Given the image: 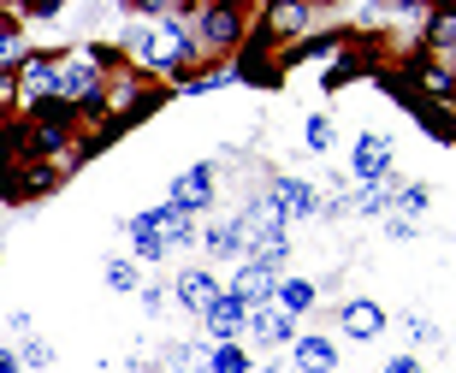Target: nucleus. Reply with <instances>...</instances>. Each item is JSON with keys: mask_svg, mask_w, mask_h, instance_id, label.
<instances>
[{"mask_svg": "<svg viewBox=\"0 0 456 373\" xmlns=\"http://www.w3.org/2000/svg\"><path fill=\"white\" fill-rule=\"evenodd\" d=\"M154 225H160V243L167 249H190V243H202V231H196V220L190 214H178V207H154Z\"/></svg>", "mask_w": 456, "mask_h": 373, "instance_id": "obj_9", "label": "nucleus"}, {"mask_svg": "<svg viewBox=\"0 0 456 373\" xmlns=\"http://www.w3.org/2000/svg\"><path fill=\"white\" fill-rule=\"evenodd\" d=\"M386 238H415V220H403V214H386Z\"/></svg>", "mask_w": 456, "mask_h": 373, "instance_id": "obj_24", "label": "nucleus"}, {"mask_svg": "<svg viewBox=\"0 0 456 373\" xmlns=\"http://www.w3.org/2000/svg\"><path fill=\"white\" fill-rule=\"evenodd\" d=\"M202 42H208V48H232V42H243V24H237V12H225V6H208V12H202Z\"/></svg>", "mask_w": 456, "mask_h": 373, "instance_id": "obj_11", "label": "nucleus"}, {"mask_svg": "<svg viewBox=\"0 0 456 373\" xmlns=\"http://www.w3.org/2000/svg\"><path fill=\"white\" fill-rule=\"evenodd\" d=\"M297 368L303 373H332L338 368V344L332 338H297Z\"/></svg>", "mask_w": 456, "mask_h": 373, "instance_id": "obj_13", "label": "nucleus"}, {"mask_svg": "<svg viewBox=\"0 0 456 373\" xmlns=\"http://www.w3.org/2000/svg\"><path fill=\"white\" fill-rule=\"evenodd\" d=\"M386 178H391V142L368 131L355 142V184H386Z\"/></svg>", "mask_w": 456, "mask_h": 373, "instance_id": "obj_5", "label": "nucleus"}, {"mask_svg": "<svg viewBox=\"0 0 456 373\" xmlns=\"http://www.w3.org/2000/svg\"><path fill=\"white\" fill-rule=\"evenodd\" d=\"M433 48H456V18H433Z\"/></svg>", "mask_w": 456, "mask_h": 373, "instance_id": "obj_23", "label": "nucleus"}, {"mask_svg": "<svg viewBox=\"0 0 456 373\" xmlns=\"http://www.w3.org/2000/svg\"><path fill=\"white\" fill-rule=\"evenodd\" d=\"M261 373H279V368H261Z\"/></svg>", "mask_w": 456, "mask_h": 373, "instance_id": "obj_29", "label": "nucleus"}, {"mask_svg": "<svg viewBox=\"0 0 456 373\" xmlns=\"http://www.w3.org/2000/svg\"><path fill=\"white\" fill-rule=\"evenodd\" d=\"M409 338H415V344H433V320H421V314H409Z\"/></svg>", "mask_w": 456, "mask_h": 373, "instance_id": "obj_25", "label": "nucleus"}, {"mask_svg": "<svg viewBox=\"0 0 456 373\" xmlns=\"http://www.w3.org/2000/svg\"><path fill=\"white\" fill-rule=\"evenodd\" d=\"M125 231H131V243H136V255H142V261H160V255H167V243H160V225H154V214L131 220Z\"/></svg>", "mask_w": 456, "mask_h": 373, "instance_id": "obj_14", "label": "nucleus"}, {"mask_svg": "<svg viewBox=\"0 0 456 373\" xmlns=\"http://www.w3.org/2000/svg\"><path fill=\"white\" fill-rule=\"evenodd\" d=\"M214 202V166H190L178 184H172V207L178 214H196V207Z\"/></svg>", "mask_w": 456, "mask_h": 373, "instance_id": "obj_7", "label": "nucleus"}, {"mask_svg": "<svg viewBox=\"0 0 456 373\" xmlns=\"http://www.w3.org/2000/svg\"><path fill=\"white\" fill-rule=\"evenodd\" d=\"M308 303H314V285H303V279H279V308H285V314H303Z\"/></svg>", "mask_w": 456, "mask_h": 373, "instance_id": "obj_16", "label": "nucleus"}, {"mask_svg": "<svg viewBox=\"0 0 456 373\" xmlns=\"http://www.w3.org/2000/svg\"><path fill=\"white\" fill-rule=\"evenodd\" d=\"M267 214L290 225V220H308V214H326V202H321V190L308 184V178H279L273 196H267Z\"/></svg>", "mask_w": 456, "mask_h": 373, "instance_id": "obj_1", "label": "nucleus"}, {"mask_svg": "<svg viewBox=\"0 0 456 373\" xmlns=\"http://www.w3.org/2000/svg\"><path fill=\"white\" fill-rule=\"evenodd\" d=\"M344 332H350V338H379V332H386V308L379 303H350L344 308Z\"/></svg>", "mask_w": 456, "mask_h": 373, "instance_id": "obj_12", "label": "nucleus"}, {"mask_svg": "<svg viewBox=\"0 0 456 373\" xmlns=\"http://www.w3.org/2000/svg\"><path fill=\"white\" fill-rule=\"evenodd\" d=\"M18 361H24V368H48L53 361V350L42 338H24V350H18Z\"/></svg>", "mask_w": 456, "mask_h": 373, "instance_id": "obj_22", "label": "nucleus"}, {"mask_svg": "<svg viewBox=\"0 0 456 373\" xmlns=\"http://www.w3.org/2000/svg\"><path fill=\"white\" fill-rule=\"evenodd\" d=\"M308 18H314L308 6H273V30H303Z\"/></svg>", "mask_w": 456, "mask_h": 373, "instance_id": "obj_20", "label": "nucleus"}, {"mask_svg": "<svg viewBox=\"0 0 456 373\" xmlns=\"http://www.w3.org/2000/svg\"><path fill=\"white\" fill-rule=\"evenodd\" d=\"M172 296H178V308H190V314H202V320H208V308L220 303L225 290H220V279H214V272H184V279L172 285Z\"/></svg>", "mask_w": 456, "mask_h": 373, "instance_id": "obj_6", "label": "nucleus"}, {"mask_svg": "<svg viewBox=\"0 0 456 373\" xmlns=\"http://www.w3.org/2000/svg\"><path fill=\"white\" fill-rule=\"evenodd\" d=\"M53 77H60V101H66V107H95V101H102V77H95L89 60H60Z\"/></svg>", "mask_w": 456, "mask_h": 373, "instance_id": "obj_2", "label": "nucleus"}, {"mask_svg": "<svg viewBox=\"0 0 456 373\" xmlns=\"http://www.w3.org/2000/svg\"><path fill=\"white\" fill-rule=\"evenodd\" d=\"M332 48H338L332 36H308V42H297V48H290L285 60H290V66H297V60H321V53H332Z\"/></svg>", "mask_w": 456, "mask_h": 373, "instance_id": "obj_19", "label": "nucleus"}, {"mask_svg": "<svg viewBox=\"0 0 456 373\" xmlns=\"http://www.w3.org/2000/svg\"><path fill=\"white\" fill-rule=\"evenodd\" d=\"M18 368H24V361H18V356H6V350H0V373H18Z\"/></svg>", "mask_w": 456, "mask_h": 373, "instance_id": "obj_28", "label": "nucleus"}, {"mask_svg": "<svg viewBox=\"0 0 456 373\" xmlns=\"http://www.w3.org/2000/svg\"><path fill=\"white\" fill-rule=\"evenodd\" d=\"M308 149H314V154L332 149V119H326V113H314V119H308Z\"/></svg>", "mask_w": 456, "mask_h": 373, "instance_id": "obj_21", "label": "nucleus"}, {"mask_svg": "<svg viewBox=\"0 0 456 373\" xmlns=\"http://www.w3.org/2000/svg\"><path fill=\"white\" fill-rule=\"evenodd\" d=\"M232 290L255 308V303H267L273 290H279V279H273V267H255V261H243V267H237V279H232Z\"/></svg>", "mask_w": 456, "mask_h": 373, "instance_id": "obj_10", "label": "nucleus"}, {"mask_svg": "<svg viewBox=\"0 0 456 373\" xmlns=\"http://www.w3.org/2000/svg\"><path fill=\"white\" fill-rule=\"evenodd\" d=\"M12 89H18V77H12V71H6V66H0V101H6Z\"/></svg>", "mask_w": 456, "mask_h": 373, "instance_id": "obj_27", "label": "nucleus"}, {"mask_svg": "<svg viewBox=\"0 0 456 373\" xmlns=\"http://www.w3.org/2000/svg\"><path fill=\"white\" fill-rule=\"evenodd\" d=\"M107 285H113L118 296H131V290L142 285V279H136V267H131V261H107Z\"/></svg>", "mask_w": 456, "mask_h": 373, "instance_id": "obj_18", "label": "nucleus"}, {"mask_svg": "<svg viewBox=\"0 0 456 373\" xmlns=\"http://www.w3.org/2000/svg\"><path fill=\"white\" fill-rule=\"evenodd\" d=\"M208 373H249L243 344H220V350H214V361H208Z\"/></svg>", "mask_w": 456, "mask_h": 373, "instance_id": "obj_17", "label": "nucleus"}, {"mask_svg": "<svg viewBox=\"0 0 456 373\" xmlns=\"http://www.w3.org/2000/svg\"><path fill=\"white\" fill-rule=\"evenodd\" d=\"M53 66H60V60H42V53H30V60H24V71H18V95H24L30 107L60 101V77H53Z\"/></svg>", "mask_w": 456, "mask_h": 373, "instance_id": "obj_3", "label": "nucleus"}, {"mask_svg": "<svg viewBox=\"0 0 456 373\" xmlns=\"http://www.w3.org/2000/svg\"><path fill=\"white\" fill-rule=\"evenodd\" d=\"M202 243H208L214 255H243V220H237V225H208Z\"/></svg>", "mask_w": 456, "mask_h": 373, "instance_id": "obj_15", "label": "nucleus"}, {"mask_svg": "<svg viewBox=\"0 0 456 373\" xmlns=\"http://www.w3.org/2000/svg\"><path fill=\"white\" fill-rule=\"evenodd\" d=\"M386 373H421V361H415V356H397V361H386Z\"/></svg>", "mask_w": 456, "mask_h": 373, "instance_id": "obj_26", "label": "nucleus"}, {"mask_svg": "<svg viewBox=\"0 0 456 373\" xmlns=\"http://www.w3.org/2000/svg\"><path fill=\"white\" fill-rule=\"evenodd\" d=\"M243 326H249V303H243V296H220V303L208 308V332H214V338L220 344H237V332H243Z\"/></svg>", "mask_w": 456, "mask_h": 373, "instance_id": "obj_8", "label": "nucleus"}, {"mask_svg": "<svg viewBox=\"0 0 456 373\" xmlns=\"http://www.w3.org/2000/svg\"><path fill=\"white\" fill-rule=\"evenodd\" d=\"M243 332H249V338H261V344H290V338H297V314H285L279 303H255Z\"/></svg>", "mask_w": 456, "mask_h": 373, "instance_id": "obj_4", "label": "nucleus"}]
</instances>
